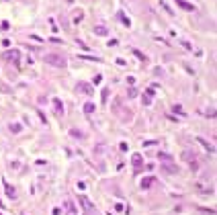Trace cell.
Listing matches in <instances>:
<instances>
[{"label": "cell", "instance_id": "6da1fadb", "mask_svg": "<svg viewBox=\"0 0 217 215\" xmlns=\"http://www.w3.org/2000/svg\"><path fill=\"white\" fill-rule=\"evenodd\" d=\"M45 61L49 66H55V68H66V57L60 54H47L45 55Z\"/></svg>", "mask_w": 217, "mask_h": 215}, {"label": "cell", "instance_id": "7a4b0ae2", "mask_svg": "<svg viewBox=\"0 0 217 215\" xmlns=\"http://www.w3.org/2000/svg\"><path fill=\"white\" fill-rule=\"evenodd\" d=\"M76 92H82V94H94V88L90 86V84H86V82H78L76 84Z\"/></svg>", "mask_w": 217, "mask_h": 215}, {"label": "cell", "instance_id": "3957f363", "mask_svg": "<svg viewBox=\"0 0 217 215\" xmlns=\"http://www.w3.org/2000/svg\"><path fill=\"white\" fill-rule=\"evenodd\" d=\"M2 57H4V60H8V61H13V64H19L20 54L17 51V49H13V51L8 49V51H4V54H2Z\"/></svg>", "mask_w": 217, "mask_h": 215}, {"label": "cell", "instance_id": "277c9868", "mask_svg": "<svg viewBox=\"0 0 217 215\" xmlns=\"http://www.w3.org/2000/svg\"><path fill=\"white\" fill-rule=\"evenodd\" d=\"M64 211H66V215H78V211H76V205L70 199H66L64 201Z\"/></svg>", "mask_w": 217, "mask_h": 215}, {"label": "cell", "instance_id": "5b68a950", "mask_svg": "<svg viewBox=\"0 0 217 215\" xmlns=\"http://www.w3.org/2000/svg\"><path fill=\"white\" fill-rule=\"evenodd\" d=\"M160 168H162L164 172H168V174H178V168H176V164H172V162H168V164H162Z\"/></svg>", "mask_w": 217, "mask_h": 215}, {"label": "cell", "instance_id": "8992f818", "mask_svg": "<svg viewBox=\"0 0 217 215\" xmlns=\"http://www.w3.org/2000/svg\"><path fill=\"white\" fill-rule=\"evenodd\" d=\"M4 188H6V197L14 201V199H17V188H14V187H10L8 182H4Z\"/></svg>", "mask_w": 217, "mask_h": 215}, {"label": "cell", "instance_id": "52a82bcc", "mask_svg": "<svg viewBox=\"0 0 217 215\" xmlns=\"http://www.w3.org/2000/svg\"><path fill=\"white\" fill-rule=\"evenodd\" d=\"M154 88H148L145 90V94H143V105H152V98H154Z\"/></svg>", "mask_w": 217, "mask_h": 215}, {"label": "cell", "instance_id": "ba28073f", "mask_svg": "<svg viewBox=\"0 0 217 215\" xmlns=\"http://www.w3.org/2000/svg\"><path fill=\"white\" fill-rule=\"evenodd\" d=\"M176 4L180 8H184V10H189V13H193L195 10V4H190V2H186V0H176Z\"/></svg>", "mask_w": 217, "mask_h": 215}, {"label": "cell", "instance_id": "9c48e42d", "mask_svg": "<svg viewBox=\"0 0 217 215\" xmlns=\"http://www.w3.org/2000/svg\"><path fill=\"white\" fill-rule=\"evenodd\" d=\"M131 162H133L135 170H139V168H142V164H143V158L139 154H133V156H131Z\"/></svg>", "mask_w": 217, "mask_h": 215}, {"label": "cell", "instance_id": "30bf717a", "mask_svg": "<svg viewBox=\"0 0 217 215\" xmlns=\"http://www.w3.org/2000/svg\"><path fill=\"white\" fill-rule=\"evenodd\" d=\"M154 182H156V178H154V176H149V178H145V180H142V188H143V191H148V188L152 187Z\"/></svg>", "mask_w": 217, "mask_h": 215}, {"label": "cell", "instance_id": "8fae6325", "mask_svg": "<svg viewBox=\"0 0 217 215\" xmlns=\"http://www.w3.org/2000/svg\"><path fill=\"white\" fill-rule=\"evenodd\" d=\"M53 107H55V113H57V115L64 113V102H61L60 98H53Z\"/></svg>", "mask_w": 217, "mask_h": 215}, {"label": "cell", "instance_id": "7c38bea8", "mask_svg": "<svg viewBox=\"0 0 217 215\" xmlns=\"http://www.w3.org/2000/svg\"><path fill=\"white\" fill-rule=\"evenodd\" d=\"M94 35H101V37H105V35H108V29L102 27V25H98V27H94Z\"/></svg>", "mask_w": 217, "mask_h": 215}, {"label": "cell", "instance_id": "4fadbf2b", "mask_svg": "<svg viewBox=\"0 0 217 215\" xmlns=\"http://www.w3.org/2000/svg\"><path fill=\"white\" fill-rule=\"evenodd\" d=\"M158 158H160V162H162V164L172 162V156H170V154H158Z\"/></svg>", "mask_w": 217, "mask_h": 215}, {"label": "cell", "instance_id": "5bb4252c", "mask_svg": "<svg viewBox=\"0 0 217 215\" xmlns=\"http://www.w3.org/2000/svg\"><path fill=\"white\" fill-rule=\"evenodd\" d=\"M94 105H92V102H86V105H84V113H86V115H92V113H94Z\"/></svg>", "mask_w": 217, "mask_h": 215}, {"label": "cell", "instance_id": "9a60e30c", "mask_svg": "<svg viewBox=\"0 0 217 215\" xmlns=\"http://www.w3.org/2000/svg\"><path fill=\"white\" fill-rule=\"evenodd\" d=\"M182 158H184L186 162H190V164L195 162V154H193V152H182Z\"/></svg>", "mask_w": 217, "mask_h": 215}, {"label": "cell", "instance_id": "2e32d148", "mask_svg": "<svg viewBox=\"0 0 217 215\" xmlns=\"http://www.w3.org/2000/svg\"><path fill=\"white\" fill-rule=\"evenodd\" d=\"M197 141H199V143H201V146H203L205 150H209V152H213V146H209V143H207V141H205L203 137H197Z\"/></svg>", "mask_w": 217, "mask_h": 215}, {"label": "cell", "instance_id": "e0dca14e", "mask_svg": "<svg viewBox=\"0 0 217 215\" xmlns=\"http://www.w3.org/2000/svg\"><path fill=\"white\" fill-rule=\"evenodd\" d=\"M8 129H10L13 133H19L20 129H23V125H19V123H13V125H10V127H8Z\"/></svg>", "mask_w": 217, "mask_h": 215}, {"label": "cell", "instance_id": "ac0fdd59", "mask_svg": "<svg viewBox=\"0 0 217 215\" xmlns=\"http://www.w3.org/2000/svg\"><path fill=\"white\" fill-rule=\"evenodd\" d=\"M133 54H135V55H137V57H139V60H142V61H143V64H145V61H148V57H145V55H143V54H142V51H139V49H133Z\"/></svg>", "mask_w": 217, "mask_h": 215}, {"label": "cell", "instance_id": "d6986e66", "mask_svg": "<svg viewBox=\"0 0 217 215\" xmlns=\"http://www.w3.org/2000/svg\"><path fill=\"white\" fill-rule=\"evenodd\" d=\"M82 19H84V13H80V10H78V13L74 14V19H72V20H74V23H80Z\"/></svg>", "mask_w": 217, "mask_h": 215}, {"label": "cell", "instance_id": "ffe728a7", "mask_svg": "<svg viewBox=\"0 0 217 215\" xmlns=\"http://www.w3.org/2000/svg\"><path fill=\"white\" fill-rule=\"evenodd\" d=\"M0 29H2V31H8V29H10V23H8V20H2V23H0Z\"/></svg>", "mask_w": 217, "mask_h": 215}, {"label": "cell", "instance_id": "44dd1931", "mask_svg": "<svg viewBox=\"0 0 217 215\" xmlns=\"http://www.w3.org/2000/svg\"><path fill=\"white\" fill-rule=\"evenodd\" d=\"M108 92H111L108 88H102V102H107V101H108Z\"/></svg>", "mask_w": 217, "mask_h": 215}, {"label": "cell", "instance_id": "7402d4cb", "mask_svg": "<svg viewBox=\"0 0 217 215\" xmlns=\"http://www.w3.org/2000/svg\"><path fill=\"white\" fill-rule=\"evenodd\" d=\"M70 133L74 135V137H84V133H82V131H78V129H72Z\"/></svg>", "mask_w": 217, "mask_h": 215}, {"label": "cell", "instance_id": "603a6c76", "mask_svg": "<svg viewBox=\"0 0 217 215\" xmlns=\"http://www.w3.org/2000/svg\"><path fill=\"white\" fill-rule=\"evenodd\" d=\"M133 96H137V90L135 88H129V98H133Z\"/></svg>", "mask_w": 217, "mask_h": 215}, {"label": "cell", "instance_id": "cb8c5ba5", "mask_svg": "<svg viewBox=\"0 0 217 215\" xmlns=\"http://www.w3.org/2000/svg\"><path fill=\"white\" fill-rule=\"evenodd\" d=\"M119 17H121V20H123V23H125V27H129V25H131V23H129V19H127V17H123V14H119Z\"/></svg>", "mask_w": 217, "mask_h": 215}, {"label": "cell", "instance_id": "d4e9b609", "mask_svg": "<svg viewBox=\"0 0 217 215\" xmlns=\"http://www.w3.org/2000/svg\"><path fill=\"white\" fill-rule=\"evenodd\" d=\"M108 45H111V47H117V45H119V41H117V39H111V41H108Z\"/></svg>", "mask_w": 217, "mask_h": 215}, {"label": "cell", "instance_id": "484cf974", "mask_svg": "<svg viewBox=\"0 0 217 215\" xmlns=\"http://www.w3.org/2000/svg\"><path fill=\"white\" fill-rule=\"evenodd\" d=\"M2 207H4V205H2V201H0V209H2Z\"/></svg>", "mask_w": 217, "mask_h": 215}, {"label": "cell", "instance_id": "4316f807", "mask_svg": "<svg viewBox=\"0 0 217 215\" xmlns=\"http://www.w3.org/2000/svg\"><path fill=\"white\" fill-rule=\"evenodd\" d=\"M23 215H25V213H23Z\"/></svg>", "mask_w": 217, "mask_h": 215}, {"label": "cell", "instance_id": "83f0119b", "mask_svg": "<svg viewBox=\"0 0 217 215\" xmlns=\"http://www.w3.org/2000/svg\"><path fill=\"white\" fill-rule=\"evenodd\" d=\"M0 215H2V213H0Z\"/></svg>", "mask_w": 217, "mask_h": 215}]
</instances>
